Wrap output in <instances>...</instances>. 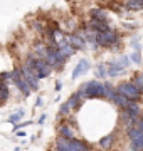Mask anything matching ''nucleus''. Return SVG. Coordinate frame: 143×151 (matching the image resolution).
I'll use <instances>...</instances> for the list:
<instances>
[{"label": "nucleus", "instance_id": "2", "mask_svg": "<svg viewBox=\"0 0 143 151\" xmlns=\"http://www.w3.org/2000/svg\"><path fill=\"white\" fill-rule=\"evenodd\" d=\"M116 92H120V94H123L125 97H128L130 101H136V103H140L143 99V92L140 91L135 84H131L130 81L120 82V84L116 86Z\"/></svg>", "mask_w": 143, "mask_h": 151}, {"label": "nucleus", "instance_id": "42", "mask_svg": "<svg viewBox=\"0 0 143 151\" xmlns=\"http://www.w3.org/2000/svg\"><path fill=\"white\" fill-rule=\"evenodd\" d=\"M116 151H121V150H116Z\"/></svg>", "mask_w": 143, "mask_h": 151}, {"label": "nucleus", "instance_id": "24", "mask_svg": "<svg viewBox=\"0 0 143 151\" xmlns=\"http://www.w3.org/2000/svg\"><path fill=\"white\" fill-rule=\"evenodd\" d=\"M25 116V109H17V113H14V114H10L9 116V123L10 124H15V123H20L22 121V118Z\"/></svg>", "mask_w": 143, "mask_h": 151}, {"label": "nucleus", "instance_id": "27", "mask_svg": "<svg viewBox=\"0 0 143 151\" xmlns=\"http://www.w3.org/2000/svg\"><path fill=\"white\" fill-rule=\"evenodd\" d=\"M130 151H143V134L135 141H130Z\"/></svg>", "mask_w": 143, "mask_h": 151}, {"label": "nucleus", "instance_id": "36", "mask_svg": "<svg viewBox=\"0 0 143 151\" xmlns=\"http://www.w3.org/2000/svg\"><path fill=\"white\" fill-rule=\"evenodd\" d=\"M39 106H42V99H40V97L35 99V108H39Z\"/></svg>", "mask_w": 143, "mask_h": 151}, {"label": "nucleus", "instance_id": "21", "mask_svg": "<svg viewBox=\"0 0 143 151\" xmlns=\"http://www.w3.org/2000/svg\"><path fill=\"white\" fill-rule=\"evenodd\" d=\"M34 52L39 55V57H44L46 52H47V44H46V40H42V39H39L37 42L34 44Z\"/></svg>", "mask_w": 143, "mask_h": 151}, {"label": "nucleus", "instance_id": "41", "mask_svg": "<svg viewBox=\"0 0 143 151\" xmlns=\"http://www.w3.org/2000/svg\"><path fill=\"white\" fill-rule=\"evenodd\" d=\"M66 2H71V0H66Z\"/></svg>", "mask_w": 143, "mask_h": 151}, {"label": "nucleus", "instance_id": "26", "mask_svg": "<svg viewBox=\"0 0 143 151\" xmlns=\"http://www.w3.org/2000/svg\"><path fill=\"white\" fill-rule=\"evenodd\" d=\"M30 29H32L35 34H39V35H44L46 24H42L40 20H32V22H30Z\"/></svg>", "mask_w": 143, "mask_h": 151}, {"label": "nucleus", "instance_id": "29", "mask_svg": "<svg viewBox=\"0 0 143 151\" xmlns=\"http://www.w3.org/2000/svg\"><path fill=\"white\" fill-rule=\"evenodd\" d=\"M130 60L135 62V64H142V52L140 50H133L130 54Z\"/></svg>", "mask_w": 143, "mask_h": 151}, {"label": "nucleus", "instance_id": "37", "mask_svg": "<svg viewBox=\"0 0 143 151\" xmlns=\"http://www.w3.org/2000/svg\"><path fill=\"white\" fill-rule=\"evenodd\" d=\"M44 121H46V114H42V116L39 118V121H37V123H39V124H44Z\"/></svg>", "mask_w": 143, "mask_h": 151}, {"label": "nucleus", "instance_id": "3", "mask_svg": "<svg viewBox=\"0 0 143 151\" xmlns=\"http://www.w3.org/2000/svg\"><path fill=\"white\" fill-rule=\"evenodd\" d=\"M120 32L116 29H111L108 32H101V34H96V42H98L99 49H111V45L120 39Z\"/></svg>", "mask_w": 143, "mask_h": 151}, {"label": "nucleus", "instance_id": "17", "mask_svg": "<svg viewBox=\"0 0 143 151\" xmlns=\"http://www.w3.org/2000/svg\"><path fill=\"white\" fill-rule=\"evenodd\" d=\"M15 87L20 91V94H22L24 97H29L30 94H32V89H30V86H29V82L25 81V79H20V81H17L15 82Z\"/></svg>", "mask_w": 143, "mask_h": 151}, {"label": "nucleus", "instance_id": "40", "mask_svg": "<svg viewBox=\"0 0 143 151\" xmlns=\"http://www.w3.org/2000/svg\"><path fill=\"white\" fill-rule=\"evenodd\" d=\"M140 74H142V77H143V70H142V72H140Z\"/></svg>", "mask_w": 143, "mask_h": 151}, {"label": "nucleus", "instance_id": "35", "mask_svg": "<svg viewBox=\"0 0 143 151\" xmlns=\"http://www.w3.org/2000/svg\"><path fill=\"white\" fill-rule=\"evenodd\" d=\"M61 89H62V82L57 81V82H56V91H61Z\"/></svg>", "mask_w": 143, "mask_h": 151}, {"label": "nucleus", "instance_id": "8", "mask_svg": "<svg viewBox=\"0 0 143 151\" xmlns=\"http://www.w3.org/2000/svg\"><path fill=\"white\" fill-rule=\"evenodd\" d=\"M106 65H108V77H118V76H121L125 70H126L120 62H118V59L110 60Z\"/></svg>", "mask_w": 143, "mask_h": 151}, {"label": "nucleus", "instance_id": "12", "mask_svg": "<svg viewBox=\"0 0 143 151\" xmlns=\"http://www.w3.org/2000/svg\"><path fill=\"white\" fill-rule=\"evenodd\" d=\"M89 19H94V20H101V22H108V10L103 9V7H94L89 10Z\"/></svg>", "mask_w": 143, "mask_h": 151}, {"label": "nucleus", "instance_id": "13", "mask_svg": "<svg viewBox=\"0 0 143 151\" xmlns=\"http://www.w3.org/2000/svg\"><path fill=\"white\" fill-rule=\"evenodd\" d=\"M54 151H71V139H66L57 134L54 141Z\"/></svg>", "mask_w": 143, "mask_h": 151}, {"label": "nucleus", "instance_id": "30", "mask_svg": "<svg viewBox=\"0 0 143 151\" xmlns=\"http://www.w3.org/2000/svg\"><path fill=\"white\" fill-rule=\"evenodd\" d=\"M30 124H34V121H20V123H15L14 124V131H20V128H27V126H30Z\"/></svg>", "mask_w": 143, "mask_h": 151}, {"label": "nucleus", "instance_id": "14", "mask_svg": "<svg viewBox=\"0 0 143 151\" xmlns=\"http://www.w3.org/2000/svg\"><path fill=\"white\" fill-rule=\"evenodd\" d=\"M83 99H81V96L77 94V92H72L71 96H69V99H67V104L71 106V109H72V113H77L79 109L83 108Z\"/></svg>", "mask_w": 143, "mask_h": 151}, {"label": "nucleus", "instance_id": "9", "mask_svg": "<svg viewBox=\"0 0 143 151\" xmlns=\"http://www.w3.org/2000/svg\"><path fill=\"white\" fill-rule=\"evenodd\" d=\"M89 67H91V62H89L88 59H81V60L76 64V67H74V70H72L71 77H72V79H77L79 76L86 74V72L89 70Z\"/></svg>", "mask_w": 143, "mask_h": 151}, {"label": "nucleus", "instance_id": "28", "mask_svg": "<svg viewBox=\"0 0 143 151\" xmlns=\"http://www.w3.org/2000/svg\"><path fill=\"white\" fill-rule=\"evenodd\" d=\"M130 82H131V84H135V86H136L138 89L143 92V77H142V74H140V72L133 76L131 79H130Z\"/></svg>", "mask_w": 143, "mask_h": 151}, {"label": "nucleus", "instance_id": "23", "mask_svg": "<svg viewBox=\"0 0 143 151\" xmlns=\"http://www.w3.org/2000/svg\"><path fill=\"white\" fill-rule=\"evenodd\" d=\"M96 77H98V79H106V77H108V65H106L105 62H99V64L96 65Z\"/></svg>", "mask_w": 143, "mask_h": 151}, {"label": "nucleus", "instance_id": "6", "mask_svg": "<svg viewBox=\"0 0 143 151\" xmlns=\"http://www.w3.org/2000/svg\"><path fill=\"white\" fill-rule=\"evenodd\" d=\"M88 27L91 29V30H94L96 34H101V32H108V30H111V25L108 24V22H101V20H94V19H89L88 20Z\"/></svg>", "mask_w": 143, "mask_h": 151}, {"label": "nucleus", "instance_id": "18", "mask_svg": "<svg viewBox=\"0 0 143 151\" xmlns=\"http://www.w3.org/2000/svg\"><path fill=\"white\" fill-rule=\"evenodd\" d=\"M113 104H115V106L120 109V111H123V109H126V108H128V104H130V99H128V97H125L123 94H120V92H116L115 99H113Z\"/></svg>", "mask_w": 143, "mask_h": 151}, {"label": "nucleus", "instance_id": "10", "mask_svg": "<svg viewBox=\"0 0 143 151\" xmlns=\"http://www.w3.org/2000/svg\"><path fill=\"white\" fill-rule=\"evenodd\" d=\"M57 134L62 136V138H66V139H74V138H77L76 129L72 126H69V124H62V123L57 124Z\"/></svg>", "mask_w": 143, "mask_h": 151}, {"label": "nucleus", "instance_id": "32", "mask_svg": "<svg viewBox=\"0 0 143 151\" xmlns=\"http://www.w3.org/2000/svg\"><path fill=\"white\" fill-rule=\"evenodd\" d=\"M0 82H7L10 86V70H4L0 72Z\"/></svg>", "mask_w": 143, "mask_h": 151}, {"label": "nucleus", "instance_id": "34", "mask_svg": "<svg viewBox=\"0 0 143 151\" xmlns=\"http://www.w3.org/2000/svg\"><path fill=\"white\" fill-rule=\"evenodd\" d=\"M15 134L19 136V138H25V136H27L25 134V131H15Z\"/></svg>", "mask_w": 143, "mask_h": 151}, {"label": "nucleus", "instance_id": "38", "mask_svg": "<svg viewBox=\"0 0 143 151\" xmlns=\"http://www.w3.org/2000/svg\"><path fill=\"white\" fill-rule=\"evenodd\" d=\"M140 118H142V119H143V111H142V114H140Z\"/></svg>", "mask_w": 143, "mask_h": 151}, {"label": "nucleus", "instance_id": "19", "mask_svg": "<svg viewBox=\"0 0 143 151\" xmlns=\"http://www.w3.org/2000/svg\"><path fill=\"white\" fill-rule=\"evenodd\" d=\"M10 99V87L7 82H0V106Z\"/></svg>", "mask_w": 143, "mask_h": 151}, {"label": "nucleus", "instance_id": "31", "mask_svg": "<svg viewBox=\"0 0 143 151\" xmlns=\"http://www.w3.org/2000/svg\"><path fill=\"white\" fill-rule=\"evenodd\" d=\"M118 62H120V64L125 67V69H128L131 60H130V55H120V57H118Z\"/></svg>", "mask_w": 143, "mask_h": 151}, {"label": "nucleus", "instance_id": "15", "mask_svg": "<svg viewBox=\"0 0 143 151\" xmlns=\"http://www.w3.org/2000/svg\"><path fill=\"white\" fill-rule=\"evenodd\" d=\"M123 9L128 12H140L143 10V0H123Z\"/></svg>", "mask_w": 143, "mask_h": 151}, {"label": "nucleus", "instance_id": "20", "mask_svg": "<svg viewBox=\"0 0 143 151\" xmlns=\"http://www.w3.org/2000/svg\"><path fill=\"white\" fill-rule=\"evenodd\" d=\"M116 96V86L111 82H105V101L113 103V99Z\"/></svg>", "mask_w": 143, "mask_h": 151}, {"label": "nucleus", "instance_id": "33", "mask_svg": "<svg viewBox=\"0 0 143 151\" xmlns=\"http://www.w3.org/2000/svg\"><path fill=\"white\" fill-rule=\"evenodd\" d=\"M135 128H136V129H140L143 133V119L142 118H138L136 119V123H135Z\"/></svg>", "mask_w": 143, "mask_h": 151}, {"label": "nucleus", "instance_id": "1", "mask_svg": "<svg viewBox=\"0 0 143 151\" xmlns=\"http://www.w3.org/2000/svg\"><path fill=\"white\" fill-rule=\"evenodd\" d=\"M76 92L81 96L83 101H89V99H105V82L96 81V79L83 82Z\"/></svg>", "mask_w": 143, "mask_h": 151}, {"label": "nucleus", "instance_id": "5", "mask_svg": "<svg viewBox=\"0 0 143 151\" xmlns=\"http://www.w3.org/2000/svg\"><path fill=\"white\" fill-rule=\"evenodd\" d=\"M34 70H35V74H37L39 81H40V79H46V77H49V76L52 74V67H51V65L47 64L42 57H39V59H37Z\"/></svg>", "mask_w": 143, "mask_h": 151}, {"label": "nucleus", "instance_id": "25", "mask_svg": "<svg viewBox=\"0 0 143 151\" xmlns=\"http://www.w3.org/2000/svg\"><path fill=\"white\" fill-rule=\"evenodd\" d=\"M71 114H74V113H72L71 106H69V104H67V101H66V103H62V104H61V108H59V114H57V119L66 118V116H71Z\"/></svg>", "mask_w": 143, "mask_h": 151}, {"label": "nucleus", "instance_id": "4", "mask_svg": "<svg viewBox=\"0 0 143 151\" xmlns=\"http://www.w3.org/2000/svg\"><path fill=\"white\" fill-rule=\"evenodd\" d=\"M116 138H118L116 131H111V133L105 134L103 138H99L98 139V148L99 150H103V151L113 150V146H115V143H116Z\"/></svg>", "mask_w": 143, "mask_h": 151}, {"label": "nucleus", "instance_id": "11", "mask_svg": "<svg viewBox=\"0 0 143 151\" xmlns=\"http://www.w3.org/2000/svg\"><path fill=\"white\" fill-rule=\"evenodd\" d=\"M118 123H120L125 129H130V128H133V126H135L136 119L131 118L126 111H120V114H118Z\"/></svg>", "mask_w": 143, "mask_h": 151}, {"label": "nucleus", "instance_id": "22", "mask_svg": "<svg viewBox=\"0 0 143 151\" xmlns=\"http://www.w3.org/2000/svg\"><path fill=\"white\" fill-rule=\"evenodd\" d=\"M143 133L140 129H136L135 126L133 128H130V129H125V136H126V139L128 141H135V139H138L140 136H142Z\"/></svg>", "mask_w": 143, "mask_h": 151}, {"label": "nucleus", "instance_id": "16", "mask_svg": "<svg viewBox=\"0 0 143 151\" xmlns=\"http://www.w3.org/2000/svg\"><path fill=\"white\" fill-rule=\"evenodd\" d=\"M123 111H126L131 118H135V119H138L140 118V114H142V104L140 103H136V101H130V104H128V108L126 109H123Z\"/></svg>", "mask_w": 143, "mask_h": 151}, {"label": "nucleus", "instance_id": "39", "mask_svg": "<svg viewBox=\"0 0 143 151\" xmlns=\"http://www.w3.org/2000/svg\"><path fill=\"white\" fill-rule=\"evenodd\" d=\"M93 151H103V150H99V148H98V150H93Z\"/></svg>", "mask_w": 143, "mask_h": 151}, {"label": "nucleus", "instance_id": "7", "mask_svg": "<svg viewBox=\"0 0 143 151\" xmlns=\"http://www.w3.org/2000/svg\"><path fill=\"white\" fill-rule=\"evenodd\" d=\"M69 42H71V45L76 49V50H86V49H88V44H86L84 37H81L77 32L69 34Z\"/></svg>", "mask_w": 143, "mask_h": 151}]
</instances>
